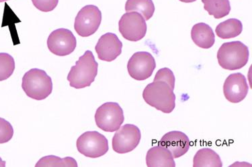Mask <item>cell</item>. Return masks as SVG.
I'll return each mask as SVG.
<instances>
[{
	"label": "cell",
	"mask_w": 252,
	"mask_h": 167,
	"mask_svg": "<svg viewBox=\"0 0 252 167\" xmlns=\"http://www.w3.org/2000/svg\"><path fill=\"white\" fill-rule=\"evenodd\" d=\"M180 1L184 3H192L194 2L195 1H196V0H180Z\"/></svg>",
	"instance_id": "4316f807"
},
{
	"label": "cell",
	"mask_w": 252,
	"mask_h": 167,
	"mask_svg": "<svg viewBox=\"0 0 252 167\" xmlns=\"http://www.w3.org/2000/svg\"><path fill=\"white\" fill-rule=\"evenodd\" d=\"M123 43L113 33H106L98 40L95 49L99 59L110 62L122 53Z\"/></svg>",
	"instance_id": "4fadbf2b"
},
{
	"label": "cell",
	"mask_w": 252,
	"mask_h": 167,
	"mask_svg": "<svg viewBox=\"0 0 252 167\" xmlns=\"http://www.w3.org/2000/svg\"><path fill=\"white\" fill-rule=\"evenodd\" d=\"M204 8L210 16L216 19H220L229 15L231 5L229 0H202Z\"/></svg>",
	"instance_id": "ffe728a7"
},
{
	"label": "cell",
	"mask_w": 252,
	"mask_h": 167,
	"mask_svg": "<svg viewBox=\"0 0 252 167\" xmlns=\"http://www.w3.org/2000/svg\"><path fill=\"white\" fill-rule=\"evenodd\" d=\"M97 68L93 52L86 51L70 70L67 78L70 86L81 89L91 86L97 76Z\"/></svg>",
	"instance_id": "6da1fadb"
},
{
	"label": "cell",
	"mask_w": 252,
	"mask_h": 167,
	"mask_svg": "<svg viewBox=\"0 0 252 167\" xmlns=\"http://www.w3.org/2000/svg\"><path fill=\"white\" fill-rule=\"evenodd\" d=\"M158 80L166 82L170 86L171 89L174 90L176 78H175L174 73L170 69L163 68L159 70L156 73L154 81H158Z\"/></svg>",
	"instance_id": "cb8c5ba5"
},
{
	"label": "cell",
	"mask_w": 252,
	"mask_h": 167,
	"mask_svg": "<svg viewBox=\"0 0 252 167\" xmlns=\"http://www.w3.org/2000/svg\"><path fill=\"white\" fill-rule=\"evenodd\" d=\"M141 139V131L137 126L126 124L117 130L114 135L113 148L119 154H125L135 150Z\"/></svg>",
	"instance_id": "9c48e42d"
},
{
	"label": "cell",
	"mask_w": 252,
	"mask_h": 167,
	"mask_svg": "<svg viewBox=\"0 0 252 167\" xmlns=\"http://www.w3.org/2000/svg\"><path fill=\"white\" fill-rule=\"evenodd\" d=\"M101 22L102 13L99 8L95 5H86L79 11L75 17V32L82 37H89L98 30Z\"/></svg>",
	"instance_id": "52a82bcc"
},
{
	"label": "cell",
	"mask_w": 252,
	"mask_h": 167,
	"mask_svg": "<svg viewBox=\"0 0 252 167\" xmlns=\"http://www.w3.org/2000/svg\"><path fill=\"white\" fill-rule=\"evenodd\" d=\"M146 164L148 167H176L172 154L163 146H154L148 150L146 155Z\"/></svg>",
	"instance_id": "9a60e30c"
},
{
	"label": "cell",
	"mask_w": 252,
	"mask_h": 167,
	"mask_svg": "<svg viewBox=\"0 0 252 167\" xmlns=\"http://www.w3.org/2000/svg\"><path fill=\"white\" fill-rule=\"evenodd\" d=\"M15 70V61L11 55L0 53V81L7 80Z\"/></svg>",
	"instance_id": "7402d4cb"
},
{
	"label": "cell",
	"mask_w": 252,
	"mask_h": 167,
	"mask_svg": "<svg viewBox=\"0 0 252 167\" xmlns=\"http://www.w3.org/2000/svg\"><path fill=\"white\" fill-rule=\"evenodd\" d=\"M158 145L167 148L174 159H178L189 151L190 141L183 132L171 131L163 136Z\"/></svg>",
	"instance_id": "5bb4252c"
},
{
	"label": "cell",
	"mask_w": 252,
	"mask_h": 167,
	"mask_svg": "<svg viewBox=\"0 0 252 167\" xmlns=\"http://www.w3.org/2000/svg\"><path fill=\"white\" fill-rule=\"evenodd\" d=\"M123 37L130 42L142 40L147 33V24L141 14L136 12L125 13L119 23Z\"/></svg>",
	"instance_id": "ba28073f"
},
{
	"label": "cell",
	"mask_w": 252,
	"mask_h": 167,
	"mask_svg": "<svg viewBox=\"0 0 252 167\" xmlns=\"http://www.w3.org/2000/svg\"><path fill=\"white\" fill-rule=\"evenodd\" d=\"M123 110L117 102H109L103 104L97 108L95 114V124L105 132L117 131L124 122Z\"/></svg>",
	"instance_id": "5b68a950"
},
{
	"label": "cell",
	"mask_w": 252,
	"mask_h": 167,
	"mask_svg": "<svg viewBox=\"0 0 252 167\" xmlns=\"http://www.w3.org/2000/svg\"><path fill=\"white\" fill-rule=\"evenodd\" d=\"M32 2L35 8L38 10L49 12L56 8L59 0H32Z\"/></svg>",
	"instance_id": "d4e9b609"
},
{
	"label": "cell",
	"mask_w": 252,
	"mask_h": 167,
	"mask_svg": "<svg viewBox=\"0 0 252 167\" xmlns=\"http://www.w3.org/2000/svg\"><path fill=\"white\" fill-rule=\"evenodd\" d=\"M5 167V161H3L1 159V158L0 157V167Z\"/></svg>",
	"instance_id": "484cf974"
},
{
	"label": "cell",
	"mask_w": 252,
	"mask_h": 167,
	"mask_svg": "<svg viewBox=\"0 0 252 167\" xmlns=\"http://www.w3.org/2000/svg\"><path fill=\"white\" fill-rule=\"evenodd\" d=\"M143 98L149 105L163 113L170 114L176 106L174 90L163 81H154L149 84L143 92Z\"/></svg>",
	"instance_id": "7a4b0ae2"
},
{
	"label": "cell",
	"mask_w": 252,
	"mask_h": 167,
	"mask_svg": "<svg viewBox=\"0 0 252 167\" xmlns=\"http://www.w3.org/2000/svg\"><path fill=\"white\" fill-rule=\"evenodd\" d=\"M126 12H136L139 13L148 21L154 16L155 5L152 0H127L125 4Z\"/></svg>",
	"instance_id": "d6986e66"
},
{
	"label": "cell",
	"mask_w": 252,
	"mask_h": 167,
	"mask_svg": "<svg viewBox=\"0 0 252 167\" xmlns=\"http://www.w3.org/2000/svg\"><path fill=\"white\" fill-rule=\"evenodd\" d=\"M243 25L240 20L231 18L220 23L215 29V32L221 39H230L242 34Z\"/></svg>",
	"instance_id": "ac0fdd59"
},
{
	"label": "cell",
	"mask_w": 252,
	"mask_h": 167,
	"mask_svg": "<svg viewBox=\"0 0 252 167\" xmlns=\"http://www.w3.org/2000/svg\"><path fill=\"white\" fill-rule=\"evenodd\" d=\"M77 40L71 30L60 28L54 30L47 39V47L51 52L59 56L71 54L75 50Z\"/></svg>",
	"instance_id": "8fae6325"
},
{
	"label": "cell",
	"mask_w": 252,
	"mask_h": 167,
	"mask_svg": "<svg viewBox=\"0 0 252 167\" xmlns=\"http://www.w3.org/2000/svg\"><path fill=\"white\" fill-rule=\"evenodd\" d=\"M35 167H78V166L76 161L72 157H65L62 159L55 155H49L41 158Z\"/></svg>",
	"instance_id": "44dd1931"
},
{
	"label": "cell",
	"mask_w": 252,
	"mask_h": 167,
	"mask_svg": "<svg viewBox=\"0 0 252 167\" xmlns=\"http://www.w3.org/2000/svg\"><path fill=\"white\" fill-rule=\"evenodd\" d=\"M22 88L30 98L45 100L52 93V79L43 70L32 69L24 75Z\"/></svg>",
	"instance_id": "3957f363"
},
{
	"label": "cell",
	"mask_w": 252,
	"mask_h": 167,
	"mask_svg": "<svg viewBox=\"0 0 252 167\" xmlns=\"http://www.w3.org/2000/svg\"><path fill=\"white\" fill-rule=\"evenodd\" d=\"M14 135L12 124L4 119L0 118V144L9 142Z\"/></svg>",
	"instance_id": "603a6c76"
},
{
	"label": "cell",
	"mask_w": 252,
	"mask_h": 167,
	"mask_svg": "<svg viewBox=\"0 0 252 167\" xmlns=\"http://www.w3.org/2000/svg\"><path fill=\"white\" fill-rule=\"evenodd\" d=\"M8 1V0H0V2H3V1Z\"/></svg>",
	"instance_id": "83f0119b"
},
{
	"label": "cell",
	"mask_w": 252,
	"mask_h": 167,
	"mask_svg": "<svg viewBox=\"0 0 252 167\" xmlns=\"http://www.w3.org/2000/svg\"><path fill=\"white\" fill-rule=\"evenodd\" d=\"M194 167H222L221 159L217 152L209 148L198 150L193 159Z\"/></svg>",
	"instance_id": "e0dca14e"
},
{
	"label": "cell",
	"mask_w": 252,
	"mask_h": 167,
	"mask_svg": "<svg viewBox=\"0 0 252 167\" xmlns=\"http://www.w3.org/2000/svg\"><path fill=\"white\" fill-rule=\"evenodd\" d=\"M156 68L155 58L147 52L135 53L128 60L127 70L131 78L138 81L150 78Z\"/></svg>",
	"instance_id": "30bf717a"
},
{
	"label": "cell",
	"mask_w": 252,
	"mask_h": 167,
	"mask_svg": "<svg viewBox=\"0 0 252 167\" xmlns=\"http://www.w3.org/2000/svg\"><path fill=\"white\" fill-rule=\"evenodd\" d=\"M249 90L246 77L242 73L230 74L223 85L225 98L231 103H239L247 96Z\"/></svg>",
	"instance_id": "7c38bea8"
},
{
	"label": "cell",
	"mask_w": 252,
	"mask_h": 167,
	"mask_svg": "<svg viewBox=\"0 0 252 167\" xmlns=\"http://www.w3.org/2000/svg\"><path fill=\"white\" fill-rule=\"evenodd\" d=\"M247 46L240 41L226 42L218 52L219 64L227 71H235L244 67L249 60Z\"/></svg>",
	"instance_id": "277c9868"
},
{
	"label": "cell",
	"mask_w": 252,
	"mask_h": 167,
	"mask_svg": "<svg viewBox=\"0 0 252 167\" xmlns=\"http://www.w3.org/2000/svg\"><path fill=\"white\" fill-rule=\"evenodd\" d=\"M77 148L86 157L98 158L108 151V139L97 131H88L82 134L76 142Z\"/></svg>",
	"instance_id": "8992f818"
},
{
	"label": "cell",
	"mask_w": 252,
	"mask_h": 167,
	"mask_svg": "<svg viewBox=\"0 0 252 167\" xmlns=\"http://www.w3.org/2000/svg\"><path fill=\"white\" fill-rule=\"evenodd\" d=\"M192 41L200 48L209 49L214 45L215 36L213 29L205 23H198L191 30Z\"/></svg>",
	"instance_id": "2e32d148"
}]
</instances>
